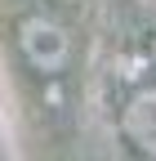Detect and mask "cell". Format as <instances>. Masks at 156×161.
Here are the masks:
<instances>
[{"label": "cell", "instance_id": "3", "mask_svg": "<svg viewBox=\"0 0 156 161\" xmlns=\"http://www.w3.org/2000/svg\"><path fill=\"white\" fill-rule=\"evenodd\" d=\"M143 5H152V9H156V0H143Z\"/></svg>", "mask_w": 156, "mask_h": 161}, {"label": "cell", "instance_id": "2", "mask_svg": "<svg viewBox=\"0 0 156 161\" xmlns=\"http://www.w3.org/2000/svg\"><path fill=\"white\" fill-rule=\"evenodd\" d=\"M121 130H125V139H129L143 157L156 161V85L138 90V94L125 103V112H121Z\"/></svg>", "mask_w": 156, "mask_h": 161}, {"label": "cell", "instance_id": "1", "mask_svg": "<svg viewBox=\"0 0 156 161\" xmlns=\"http://www.w3.org/2000/svg\"><path fill=\"white\" fill-rule=\"evenodd\" d=\"M18 49H23V58L40 76H54V72H63L67 58H71V36H67V27L58 23V18L31 14V18L18 23Z\"/></svg>", "mask_w": 156, "mask_h": 161}]
</instances>
